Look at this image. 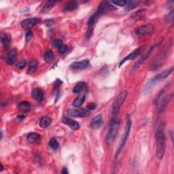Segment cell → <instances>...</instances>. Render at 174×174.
Returning <instances> with one entry per match:
<instances>
[{
  "instance_id": "cell-1",
  "label": "cell",
  "mask_w": 174,
  "mask_h": 174,
  "mask_svg": "<svg viewBox=\"0 0 174 174\" xmlns=\"http://www.w3.org/2000/svg\"><path fill=\"white\" fill-rule=\"evenodd\" d=\"M156 156L161 160L165 155L166 150V138L164 133L163 127L160 125L157 126L156 133Z\"/></svg>"
},
{
  "instance_id": "cell-2",
  "label": "cell",
  "mask_w": 174,
  "mask_h": 174,
  "mask_svg": "<svg viewBox=\"0 0 174 174\" xmlns=\"http://www.w3.org/2000/svg\"><path fill=\"white\" fill-rule=\"evenodd\" d=\"M121 124V120L118 117L111 118L108 132L106 137V142L107 145H111L115 141L118 135V130Z\"/></svg>"
},
{
  "instance_id": "cell-3",
  "label": "cell",
  "mask_w": 174,
  "mask_h": 174,
  "mask_svg": "<svg viewBox=\"0 0 174 174\" xmlns=\"http://www.w3.org/2000/svg\"><path fill=\"white\" fill-rule=\"evenodd\" d=\"M131 125H132L131 118L129 114H127V121H126V125H125V131H124V134L122 135L121 142V144H120L119 146L117 149V151L115 154V159H116L118 158V156L120 155V154L121 153L122 150H123L124 147L125 146L128 139H129V138L131 129Z\"/></svg>"
},
{
  "instance_id": "cell-4",
  "label": "cell",
  "mask_w": 174,
  "mask_h": 174,
  "mask_svg": "<svg viewBox=\"0 0 174 174\" xmlns=\"http://www.w3.org/2000/svg\"><path fill=\"white\" fill-rule=\"evenodd\" d=\"M162 42H163V38H160L159 40H157L156 42L151 46L150 48L148 49V51L146 53L144 54L143 55H142V57H140V59L135 63V65H133V69H132L133 71V72L136 71V70L138 69L140 67V66L144 63V62L146 60H147L148 58L150 57V55H152V53L153 52V51H155V48L156 47H158L159 46L161 43H162Z\"/></svg>"
},
{
  "instance_id": "cell-5",
  "label": "cell",
  "mask_w": 174,
  "mask_h": 174,
  "mask_svg": "<svg viewBox=\"0 0 174 174\" xmlns=\"http://www.w3.org/2000/svg\"><path fill=\"white\" fill-rule=\"evenodd\" d=\"M127 95H128L127 91L123 90L121 93H120L118 96L117 97V98H116L112 106V117H118L120 108H121L122 103L126 99Z\"/></svg>"
},
{
  "instance_id": "cell-6",
  "label": "cell",
  "mask_w": 174,
  "mask_h": 174,
  "mask_svg": "<svg viewBox=\"0 0 174 174\" xmlns=\"http://www.w3.org/2000/svg\"><path fill=\"white\" fill-rule=\"evenodd\" d=\"M155 31V26L152 24H146L137 29L136 34L139 36L151 35Z\"/></svg>"
},
{
  "instance_id": "cell-7",
  "label": "cell",
  "mask_w": 174,
  "mask_h": 174,
  "mask_svg": "<svg viewBox=\"0 0 174 174\" xmlns=\"http://www.w3.org/2000/svg\"><path fill=\"white\" fill-rule=\"evenodd\" d=\"M116 10V8L111 5L110 2H103L101 3L100 5L98 7V9L97 10L96 14L100 16L101 15L105 14L108 12L114 11Z\"/></svg>"
},
{
  "instance_id": "cell-8",
  "label": "cell",
  "mask_w": 174,
  "mask_h": 174,
  "mask_svg": "<svg viewBox=\"0 0 174 174\" xmlns=\"http://www.w3.org/2000/svg\"><path fill=\"white\" fill-rule=\"evenodd\" d=\"M67 113L73 117H86L90 115V111L88 109H68Z\"/></svg>"
},
{
  "instance_id": "cell-9",
  "label": "cell",
  "mask_w": 174,
  "mask_h": 174,
  "mask_svg": "<svg viewBox=\"0 0 174 174\" xmlns=\"http://www.w3.org/2000/svg\"><path fill=\"white\" fill-rule=\"evenodd\" d=\"M99 17V16H98L96 13H95L93 15L90 16V18L89 19L88 24H87V31H86V38L89 39L91 36H92L93 34V31H94V27L95 24H96L97 20L98 18Z\"/></svg>"
},
{
  "instance_id": "cell-10",
  "label": "cell",
  "mask_w": 174,
  "mask_h": 174,
  "mask_svg": "<svg viewBox=\"0 0 174 174\" xmlns=\"http://www.w3.org/2000/svg\"><path fill=\"white\" fill-rule=\"evenodd\" d=\"M41 22V19L39 18H30L25 20H23L21 22V26L24 30H30L34 27L36 24H39Z\"/></svg>"
},
{
  "instance_id": "cell-11",
  "label": "cell",
  "mask_w": 174,
  "mask_h": 174,
  "mask_svg": "<svg viewBox=\"0 0 174 174\" xmlns=\"http://www.w3.org/2000/svg\"><path fill=\"white\" fill-rule=\"evenodd\" d=\"M144 48V46H142V47H140L138 49H136L135 51H134L133 52H132L131 53L129 54V55H128L126 57H125L124 59H122L119 63V68H121V66L125 63V62H127L128 61L134 59L135 57H137L139 55H140V54L142 53V52L143 51Z\"/></svg>"
},
{
  "instance_id": "cell-12",
  "label": "cell",
  "mask_w": 174,
  "mask_h": 174,
  "mask_svg": "<svg viewBox=\"0 0 174 174\" xmlns=\"http://www.w3.org/2000/svg\"><path fill=\"white\" fill-rule=\"evenodd\" d=\"M103 124V120L102 115L99 114L92 119V121H90V125L92 129H98L102 127Z\"/></svg>"
},
{
  "instance_id": "cell-13",
  "label": "cell",
  "mask_w": 174,
  "mask_h": 174,
  "mask_svg": "<svg viewBox=\"0 0 174 174\" xmlns=\"http://www.w3.org/2000/svg\"><path fill=\"white\" fill-rule=\"evenodd\" d=\"M89 59H84L81 61H76L73 62L70 65L72 69H86L89 65Z\"/></svg>"
},
{
  "instance_id": "cell-14",
  "label": "cell",
  "mask_w": 174,
  "mask_h": 174,
  "mask_svg": "<svg viewBox=\"0 0 174 174\" xmlns=\"http://www.w3.org/2000/svg\"><path fill=\"white\" fill-rule=\"evenodd\" d=\"M63 122L66 125H68L69 128H71L73 130H78L80 128V124L78 123L77 121H74V120L68 118V117H65L63 118Z\"/></svg>"
},
{
  "instance_id": "cell-15",
  "label": "cell",
  "mask_w": 174,
  "mask_h": 174,
  "mask_svg": "<svg viewBox=\"0 0 174 174\" xmlns=\"http://www.w3.org/2000/svg\"><path fill=\"white\" fill-rule=\"evenodd\" d=\"M173 71V67L172 66V67H171L170 68H169L166 70H165V71H163V72L159 73L158 75L153 79V82H157V81L165 79V78H167L169 75H170Z\"/></svg>"
},
{
  "instance_id": "cell-16",
  "label": "cell",
  "mask_w": 174,
  "mask_h": 174,
  "mask_svg": "<svg viewBox=\"0 0 174 174\" xmlns=\"http://www.w3.org/2000/svg\"><path fill=\"white\" fill-rule=\"evenodd\" d=\"M27 140L30 144H38L42 140V137L37 133H30L27 135Z\"/></svg>"
},
{
  "instance_id": "cell-17",
  "label": "cell",
  "mask_w": 174,
  "mask_h": 174,
  "mask_svg": "<svg viewBox=\"0 0 174 174\" xmlns=\"http://www.w3.org/2000/svg\"><path fill=\"white\" fill-rule=\"evenodd\" d=\"M17 50L16 48H13L10 51L9 55L8 56L7 58V63L9 65H13L15 62L16 61V59H17Z\"/></svg>"
},
{
  "instance_id": "cell-18",
  "label": "cell",
  "mask_w": 174,
  "mask_h": 174,
  "mask_svg": "<svg viewBox=\"0 0 174 174\" xmlns=\"http://www.w3.org/2000/svg\"><path fill=\"white\" fill-rule=\"evenodd\" d=\"M31 96L34 99H35L36 101H40V102L42 101L44 99L43 90L39 88L34 89L31 92Z\"/></svg>"
},
{
  "instance_id": "cell-19",
  "label": "cell",
  "mask_w": 174,
  "mask_h": 174,
  "mask_svg": "<svg viewBox=\"0 0 174 174\" xmlns=\"http://www.w3.org/2000/svg\"><path fill=\"white\" fill-rule=\"evenodd\" d=\"M87 88V83L85 82H80L73 87V93H80L82 92H83L84 90H86Z\"/></svg>"
},
{
  "instance_id": "cell-20",
  "label": "cell",
  "mask_w": 174,
  "mask_h": 174,
  "mask_svg": "<svg viewBox=\"0 0 174 174\" xmlns=\"http://www.w3.org/2000/svg\"><path fill=\"white\" fill-rule=\"evenodd\" d=\"M19 110L21 113H27L31 109V104L29 101H22L19 104Z\"/></svg>"
},
{
  "instance_id": "cell-21",
  "label": "cell",
  "mask_w": 174,
  "mask_h": 174,
  "mask_svg": "<svg viewBox=\"0 0 174 174\" xmlns=\"http://www.w3.org/2000/svg\"><path fill=\"white\" fill-rule=\"evenodd\" d=\"M52 120L48 117H43L40 121V127L42 129H46L51 125Z\"/></svg>"
},
{
  "instance_id": "cell-22",
  "label": "cell",
  "mask_w": 174,
  "mask_h": 174,
  "mask_svg": "<svg viewBox=\"0 0 174 174\" xmlns=\"http://www.w3.org/2000/svg\"><path fill=\"white\" fill-rule=\"evenodd\" d=\"M78 7V3L77 2H70L65 4L63 8V11L64 12H70L76 10Z\"/></svg>"
},
{
  "instance_id": "cell-23",
  "label": "cell",
  "mask_w": 174,
  "mask_h": 174,
  "mask_svg": "<svg viewBox=\"0 0 174 174\" xmlns=\"http://www.w3.org/2000/svg\"><path fill=\"white\" fill-rule=\"evenodd\" d=\"M38 61L36 59L32 60L30 62V65H29L28 73L29 74L34 73L36 72V70H37V69H38Z\"/></svg>"
},
{
  "instance_id": "cell-24",
  "label": "cell",
  "mask_w": 174,
  "mask_h": 174,
  "mask_svg": "<svg viewBox=\"0 0 174 174\" xmlns=\"http://www.w3.org/2000/svg\"><path fill=\"white\" fill-rule=\"evenodd\" d=\"M11 35L8 34H3L2 35V43L5 48L9 47L10 42H11Z\"/></svg>"
},
{
  "instance_id": "cell-25",
  "label": "cell",
  "mask_w": 174,
  "mask_h": 174,
  "mask_svg": "<svg viewBox=\"0 0 174 174\" xmlns=\"http://www.w3.org/2000/svg\"><path fill=\"white\" fill-rule=\"evenodd\" d=\"M85 95H81V96L77 97L75 100L73 102V106L75 107H80L85 101Z\"/></svg>"
},
{
  "instance_id": "cell-26",
  "label": "cell",
  "mask_w": 174,
  "mask_h": 174,
  "mask_svg": "<svg viewBox=\"0 0 174 174\" xmlns=\"http://www.w3.org/2000/svg\"><path fill=\"white\" fill-rule=\"evenodd\" d=\"M139 1H130L128 2L125 6V10L127 11H130L133 9H134L139 4Z\"/></svg>"
},
{
  "instance_id": "cell-27",
  "label": "cell",
  "mask_w": 174,
  "mask_h": 174,
  "mask_svg": "<svg viewBox=\"0 0 174 174\" xmlns=\"http://www.w3.org/2000/svg\"><path fill=\"white\" fill-rule=\"evenodd\" d=\"M54 59V54L52 51H47L44 54V59L48 63H51Z\"/></svg>"
},
{
  "instance_id": "cell-28",
  "label": "cell",
  "mask_w": 174,
  "mask_h": 174,
  "mask_svg": "<svg viewBox=\"0 0 174 174\" xmlns=\"http://www.w3.org/2000/svg\"><path fill=\"white\" fill-rule=\"evenodd\" d=\"M49 146L54 150H57L59 148V144L57 142L55 138H51L49 142Z\"/></svg>"
},
{
  "instance_id": "cell-29",
  "label": "cell",
  "mask_w": 174,
  "mask_h": 174,
  "mask_svg": "<svg viewBox=\"0 0 174 174\" xmlns=\"http://www.w3.org/2000/svg\"><path fill=\"white\" fill-rule=\"evenodd\" d=\"M173 16H174V12L173 10H171L170 12H169V14L166 16L165 18V23L167 24H171L173 21Z\"/></svg>"
},
{
  "instance_id": "cell-30",
  "label": "cell",
  "mask_w": 174,
  "mask_h": 174,
  "mask_svg": "<svg viewBox=\"0 0 174 174\" xmlns=\"http://www.w3.org/2000/svg\"><path fill=\"white\" fill-rule=\"evenodd\" d=\"M55 2H51V1L47 2L45 4L44 7V12H48V11H49L54 6H55Z\"/></svg>"
},
{
  "instance_id": "cell-31",
  "label": "cell",
  "mask_w": 174,
  "mask_h": 174,
  "mask_svg": "<svg viewBox=\"0 0 174 174\" xmlns=\"http://www.w3.org/2000/svg\"><path fill=\"white\" fill-rule=\"evenodd\" d=\"M52 46H53V47H55V48H60L62 46H63V42H62V40H54L52 41Z\"/></svg>"
},
{
  "instance_id": "cell-32",
  "label": "cell",
  "mask_w": 174,
  "mask_h": 174,
  "mask_svg": "<svg viewBox=\"0 0 174 174\" xmlns=\"http://www.w3.org/2000/svg\"><path fill=\"white\" fill-rule=\"evenodd\" d=\"M27 61L25 59H23L22 61H20L19 62V63L17 64V65H16V66H17V68L19 69H22L27 65Z\"/></svg>"
},
{
  "instance_id": "cell-33",
  "label": "cell",
  "mask_w": 174,
  "mask_h": 174,
  "mask_svg": "<svg viewBox=\"0 0 174 174\" xmlns=\"http://www.w3.org/2000/svg\"><path fill=\"white\" fill-rule=\"evenodd\" d=\"M33 38V33L30 30H27L26 35H25V40L26 42H29L31 40V38Z\"/></svg>"
},
{
  "instance_id": "cell-34",
  "label": "cell",
  "mask_w": 174,
  "mask_h": 174,
  "mask_svg": "<svg viewBox=\"0 0 174 174\" xmlns=\"http://www.w3.org/2000/svg\"><path fill=\"white\" fill-rule=\"evenodd\" d=\"M68 50H69V48L67 45H63L59 48V52L63 55V54H65V52H67Z\"/></svg>"
},
{
  "instance_id": "cell-35",
  "label": "cell",
  "mask_w": 174,
  "mask_h": 174,
  "mask_svg": "<svg viewBox=\"0 0 174 174\" xmlns=\"http://www.w3.org/2000/svg\"><path fill=\"white\" fill-rule=\"evenodd\" d=\"M114 4H116L117 6H126V4L127 3V1H120V0H118V1H114L112 2Z\"/></svg>"
},
{
  "instance_id": "cell-36",
  "label": "cell",
  "mask_w": 174,
  "mask_h": 174,
  "mask_svg": "<svg viewBox=\"0 0 174 174\" xmlns=\"http://www.w3.org/2000/svg\"><path fill=\"white\" fill-rule=\"evenodd\" d=\"M96 108H97V104L95 103H90L88 105V106H87V109H88L89 111L94 110Z\"/></svg>"
},
{
  "instance_id": "cell-37",
  "label": "cell",
  "mask_w": 174,
  "mask_h": 174,
  "mask_svg": "<svg viewBox=\"0 0 174 174\" xmlns=\"http://www.w3.org/2000/svg\"><path fill=\"white\" fill-rule=\"evenodd\" d=\"M55 23V21H54L52 19H49V20H45V24H46V25L48 27H50V26H51L52 25V24Z\"/></svg>"
},
{
  "instance_id": "cell-38",
  "label": "cell",
  "mask_w": 174,
  "mask_h": 174,
  "mask_svg": "<svg viewBox=\"0 0 174 174\" xmlns=\"http://www.w3.org/2000/svg\"><path fill=\"white\" fill-rule=\"evenodd\" d=\"M61 173L63 174H68L69 172L68 171V169L67 168H63V170L61 171Z\"/></svg>"
}]
</instances>
